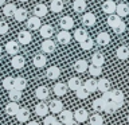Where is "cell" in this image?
I'll use <instances>...</instances> for the list:
<instances>
[{
    "mask_svg": "<svg viewBox=\"0 0 129 125\" xmlns=\"http://www.w3.org/2000/svg\"><path fill=\"white\" fill-rule=\"evenodd\" d=\"M40 48H42V51L46 52V54H52V52L55 51V48H56V44L54 43V40H51L50 38H48V39L43 40Z\"/></svg>",
    "mask_w": 129,
    "mask_h": 125,
    "instance_id": "6da1fadb",
    "label": "cell"
},
{
    "mask_svg": "<svg viewBox=\"0 0 129 125\" xmlns=\"http://www.w3.org/2000/svg\"><path fill=\"white\" fill-rule=\"evenodd\" d=\"M4 47H6V51L10 55H16L19 52V50H20L19 42H16V40H8Z\"/></svg>",
    "mask_w": 129,
    "mask_h": 125,
    "instance_id": "7a4b0ae2",
    "label": "cell"
},
{
    "mask_svg": "<svg viewBox=\"0 0 129 125\" xmlns=\"http://www.w3.org/2000/svg\"><path fill=\"white\" fill-rule=\"evenodd\" d=\"M71 38L73 36H71V34L67 30H62L60 32L56 34V40H58L60 44H69L70 40H71Z\"/></svg>",
    "mask_w": 129,
    "mask_h": 125,
    "instance_id": "3957f363",
    "label": "cell"
},
{
    "mask_svg": "<svg viewBox=\"0 0 129 125\" xmlns=\"http://www.w3.org/2000/svg\"><path fill=\"white\" fill-rule=\"evenodd\" d=\"M59 27L62 28V30H71L73 27H74V20H73L71 16H63V18H60L59 20Z\"/></svg>",
    "mask_w": 129,
    "mask_h": 125,
    "instance_id": "277c9868",
    "label": "cell"
},
{
    "mask_svg": "<svg viewBox=\"0 0 129 125\" xmlns=\"http://www.w3.org/2000/svg\"><path fill=\"white\" fill-rule=\"evenodd\" d=\"M62 109H63V104H62V101H59V100H52V101H50V104H48V110H50L52 114H58Z\"/></svg>",
    "mask_w": 129,
    "mask_h": 125,
    "instance_id": "5b68a950",
    "label": "cell"
},
{
    "mask_svg": "<svg viewBox=\"0 0 129 125\" xmlns=\"http://www.w3.org/2000/svg\"><path fill=\"white\" fill-rule=\"evenodd\" d=\"M89 118V114H87V110L83 108H79L77 109L75 113H74V120L77 121V122H85Z\"/></svg>",
    "mask_w": 129,
    "mask_h": 125,
    "instance_id": "8992f818",
    "label": "cell"
},
{
    "mask_svg": "<svg viewBox=\"0 0 129 125\" xmlns=\"http://www.w3.org/2000/svg\"><path fill=\"white\" fill-rule=\"evenodd\" d=\"M59 121L60 122H62L63 125L66 124V122H69V121H71L73 118H74V113H73L71 110H67V109H62V110L59 112Z\"/></svg>",
    "mask_w": 129,
    "mask_h": 125,
    "instance_id": "52a82bcc",
    "label": "cell"
},
{
    "mask_svg": "<svg viewBox=\"0 0 129 125\" xmlns=\"http://www.w3.org/2000/svg\"><path fill=\"white\" fill-rule=\"evenodd\" d=\"M11 65L12 67L16 69V70H19V69H23V66L26 65V59H24L23 55H14V58L11 59Z\"/></svg>",
    "mask_w": 129,
    "mask_h": 125,
    "instance_id": "ba28073f",
    "label": "cell"
},
{
    "mask_svg": "<svg viewBox=\"0 0 129 125\" xmlns=\"http://www.w3.org/2000/svg\"><path fill=\"white\" fill-rule=\"evenodd\" d=\"M35 96H36V98H39L40 101H44V100L48 98V96H50V90H48L47 86H39V87H36V90H35Z\"/></svg>",
    "mask_w": 129,
    "mask_h": 125,
    "instance_id": "9c48e42d",
    "label": "cell"
},
{
    "mask_svg": "<svg viewBox=\"0 0 129 125\" xmlns=\"http://www.w3.org/2000/svg\"><path fill=\"white\" fill-rule=\"evenodd\" d=\"M42 23H40V18L38 16H32V18H28L27 19V28L28 30H39Z\"/></svg>",
    "mask_w": 129,
    "mask_h": 125,
    "instance_id": "30bf717a",
    "label": "cell"
},
{
    "mask_svg": "<svg viewBox=\"0 0 129 125\" xmlns=\"http://www.w3.org/2000/svg\"><path fill=\"white\" fill-rule=\"evenodd\" d=\"M14 18L16 22H24V20L28 19V11L26 10V8H16L15 14H14Z\"/></svg>",
    "mask_w": 129,
    "mask_h": 125,
    "instance_id": "8fae6325",
    "label": "cell"
},
{
    "mask_svg": "<svg viewBox=\"0 0 129 125\" xmlns=\"http://www.w3.org/2000/svg\"><path fill=\"white\" fill-rule=\"evenodd\" d=\"M81 22H82L83 26L91 27V26H94V24H95V16H94V14H91V12H86L85 15H82Z\"/></svg>",
    "mask_w": 129,
    "mask_h": 125,
    "instance_id": "7c38bea8",
    "label": "cell"
},
{
    "mask_svg": "<svg viewBox=\"0 0 129 125\" xmlns=\"http://www.w3.org/2000/svg\"><path fill=\"white\" fill-rule=\"evenodd\" d=\"M31 40H32V36L30 34V31H20L19 34H18V42L19 44H28V43H31Z\"/></svg>",
    "mask_w": 129,
    "mask_h": 125,
    "instance_id": "4fadbf2b",
    "label": "cell"
},
{
    "mask_svg": "<svg viewBox=\"0 0 129 125\" xmlns=\"http://www.w3.org/2000/svg\"><path fill=\"white\" fill-rule=\"evenodd\" d=\"M39 31H40V36H43L44 39H48L54 35V28H52V26H50V24H43V26H40Z\"/></svg>",
    "mask_w": 129,
    "mask_h": 125,
    "instance_id": "5bb4252c",
    "label": "cell"
},
{
    "mask_svg": "<svg viewBox=\"0 0 129 125\" xmlns=\"http://www.w3.org/2000/svg\"><path fill=\"white\" fill-rule=\"evenodd\" d=\"M16 118L19 122H26L30 118V110L27 108H19L18 113H16Z\"/></svg>",
    "mask_w": 129,
    "mask_h": 125,
    "instance_id": "9a60e30c",
    "label": "cell"
},
{
    "mask_svg": "<svg viewBox=\"0 0 129 125\" xmlns=\"http://www.w3.org/2000/svg\"><path fill=\"white\" fill-rule=\"evenodd\" d=\"M113 93V102H114L118 108H121L124 105V93L118 90V89H116V90H112Z\"/></svg>",
    "mask_w": 129,
    "mask_h": 125,
    "instance_id": "2e32d148",
    "label": "cell"
},
{
    "mask_svg": "<svg viewBox=\"0 0 129 125\" xmlns=\"http://www.w3.org/2000/svg\"><path fill=\"white\" fill-rule=\"evenodd\" d=\"M116 6L117 4L114 3V0H106V2H104L102 4V11L105 14H114L116 12Z\"/></svg>",
    "mask_w": 129,
    "mask_h": 125,
    "instance_id": "e0dca14e",
    "label": "cell"
},
{
    "mask_svg": "<svg viewBox=\"0 0 129 125\" xmlns=\"http://www.w3.org/2000/svg\"><path fill=\"white\" fill-rule=\"evenodd\" d=\"M50 112L48 110V105L47 104H44L43 101L42 102H39L38 105L35 106V113L38 114L39 117H44V116H47V113Z\"/></svg>",
    "mask_w": 129,
    "mask_h": 125,
    "instance_id": "ac0fdd59",
    "label": "cell"
},
{
    "mask_svg": "<svg viewBox=\"0 0 129 125\" xmlns=\"http://www.w3.org/2000/svg\"><path fill=\"white\" fill-rule=\"evenodd\" d=\"M82 85H83L82 79H81V78H78V77H73V78H70V79H69V82H67V87L75 91L77 89H79L81 86H82Z\"/></svg>",
    "mask_w": 129,
    "mask_h": 125,
    "instance_id": "d6986e66",
    "label": "cell"
},
{
    "mask_svg": "<svg viewBox=\"0 0 129 125\" xmlns=\"http://www.w3.org/2000/svg\"><path fill=\"white\" fill-rule=\"evenodd\" d=\"M116 14L120 16V18H124V16L129 15V6L125 3H120L116 6Z\"/></svg>",
    "mask_w": 129,
    "mask_h": 125,
    "instance_id": "ffe728a7",
    "label": "cell"
},
{
    "mask_svg": "<svg viewBox=\"0 0 129 125\" xmlns=\"http://www.w3.org/2000/svg\"><path fill=\"white\" fill-rule=\"evenodd\" d=\"M32 63H34V66L35 67H44L46 66V63H47V59H46V56H44L43 54H36L34 56V59H32Z\"/></svg>",
    "mask_w": 129,
    "mask_h": 125,
    "instance_id": "44dd1931",
    "label": "cell"
},
{
    "mask_svg": "<svg viewBox=\"0 0 129 125\" xmlns=\"http://www.w3.org/2000/svg\"><path fill=\"white\" fill-rule=\"evenodd\" d=\"M97 44H100V46H106L109 44L110 42V35L108 34V32H100L98 35H97Z\"/></svg>",
    "mask_w": 129,
    "mask_h": 125,
    "instance_id": "7402d4cb",
    "label": "cell"
},
{
    "mask_svg": "<svg viewBox=\"0 0 129 125\" xmlns=\"http://www.w3.org/2000/svg\"><path fill=\"white\" fill-rule=\"evenodd\" d=\"M19 105L18 102H15V101H11L10 104H7L6 105V113L8 116H16V113H18L19 110Z\"/></svg>",
    "mask_w": 129,
    "mask_h": 125,
    "instance_id": "603a6c76",
    "label": "cell"
},
{
    "mask_svg": "<svg viewBox=\"0 0 129 125\" xmlns=\"http://www.w3.org/2000/svg\"><path fill=\"white\" fill-rule=\"evenodd\" d=\"M46 75H47V78H48V79H58V78H59V75H60L59 67H56V66L48 67V69H47V71H46Z\"/></svg>",
    "mask_w": 129,
    "mask_h": 125,
    "instance_id": "cb8c5ba5",
    "label": "cell"
},
{
    "mask_svg": "<svg viewBox=\"0 0 129 125\" xmlns=\"http://www.w3.org/2000/svg\"><path fill=\"white\" fill-rule=\"evenodd\" d=\"M47 11H48V8L44 6V4H36V6L34 7V15L38 16V18H43V16H46Z\"/></svg>",
    "mask_w": 129,
    "mask_h": 125,
    "instance_id": "d4e9b609",
    "label": "cell"
},
{
    "mask_svg": "<svg viewBox=\"0 0 129 125\" xmlns=\"http://www.w3.org/2000/svg\"><path fill=\"white\" fill-rule=\"evenodd\" d=\"M116 55H117V58L121 59V60L128 59L129 58V48L126 46H120L116 51Z\"/></svg>",
    "mask_w": 129,
    "mask_h": 125,
    "instance_id": "484cf974",
    "label": "cell"
},
{
    "mask_svg": "<svg viewBox=\"0 0 129 125\" xmlns=\"http://www.w3.org/2000/svg\"><path fill=\"white\" fill-rule=\"evenodd\" d=\"M97 89L102 93L110 90V82H109V79L108 78H101L100 81H97Z\"/></svg>",
    "mask_w": 129,
    "mask_h": 125,
    "instance_id": "4316f807",
    "label": "cell"
},
{
    "mask_svg": "<svg viewBox=\"0 0 129 125\" xmlns=\"http://www.w3.org/2000/svg\"><path fill=\"white\" fill-rule=\"evenodd\" d=\"M14 87L18 89V90H24L27 87V79L23 78V77H16V78H14Z\"/></svg>",
    "mask_w": 129,
    "mask_h": 125,
    "instance_id": "83f0119b",
    "label": "cell"
},
{
    "mask_svg": "<svg viewBox=\"0 0 129 125\" xmlns=\"http://www.w3.org/2000/svg\"><path fill=\"white\" fill-rule=\"evenodd\" d=\"M91 63L95 65V66H102L105 63V56L102 52H94L91 55Z\"/></svg>",
    "mask_w": 129,
    "mask_h": 125,
    "instance_id": "f1b7e54d",
    "label": "cell"
},
{
    "mask_svg": "<svg viewBox=\"0 0 129 125\" xmlns=\"http://www.w3.org/2000/svg\"><path fill=\"white\" fill-rule=\"evenodd\" d=\"M87 67H89V65H87L86 60H83V59H78L74 63V70L77 73H85L87 70Z\"/></svg>",
    "mask_w": 129,
    "mask_h": 125,
    "instance_id": "f546056e",
    "label": "cell"
},
{
    "mask_svg": "<svg viewBox=\"0 0 129 125\" xmlns=\"http://www.w3.org/2000/svg\"><path fill=\"white\" fill-rule=\"evenodd\" d=\"M73 10L75 12H78V14H82L86 10V2L85 0H75L73 3Z\"/></svg>",
    "mask_w": 129,
    "mask_h": 125,
    "instance_id": "4dcf8cb0",
    "label": "cell"
},
{
    "mask_svg": "<svg viewBox=\"0 0 129 125\" xmlns=\"http://www.w3.org/2000/svg\"><path fill=\"white\" fill-rule=\"evenodd\" d=\"M63 7H64V3L62 0H52L51 4H50V10L52 12H55V14H58V12L62 11Z\"/></svg>",
    "mask_w": 129,
    "mask_h": 125,
    "instance_id": "1f68e13d",
    "label": "cell"
},
{
    "mask_svg": "<svg viewBox=\"0 0 129 125\" xmlns=\"http://www.w3.org/2000/svg\"><path fill=\"white\" fill-rule=\"evenodd\" d=\"M66 91H67V85L66 83H63V82H58L54 86V93L56 96H64L66 94Z\"/></svg>",
    "mask_w": 129,
    "mask_h": 125,
    "instance_id": "d6a6232c",
    "label": "cell"
},
{
    "mask_svg": "<svg viewBox=\"0 0 129 125\" xmlns=\"http://www.w3.org/2000/svg\"><path fill=\"white\" fill-rule=\"evenodd\" d=\"M8 97H10L11 101H15V102H18V101L22 100V90H18V89H11V90H8Z\"/></svg>",
    "mask_w": 129,
    "mask_h": 125,
    "instance_id": "836d02e7",
    "label": "cell"
},
{
    "mask_svg": "<svg viewBox=\"0 0 129 125\" xmlns=\"http://www.w3.org/2000/svg\"><path fill=\"white\" fill-rule=\"evenodd\" d=\"M87 36H89V34L86 32L85 28H77L75 32H74V38H75V40H78V42H82V40L85 38H87Z\"/></svg>",
    "mask_w": 129,
    "mask_h": 125,
    "instance_id": "e575fe53",
    "label": "cell"
},
{
    "mask_svg": "<svg viewBox=\"0 0 129 125\" xmlns=\"http://www.w3.org/2000/svg\"><path fill=\"white\" fill-rule=\"evenodd\" d=\"M16 7L15 4H12V3H10V4H4V8H3V12H4V15L6 16H14V14H15V11H16Z\"/></svg>",
    "mask_w": 129,
    "mask_h": 125,
    "instance_id": "d590c367",
    "label": "cell"
},
{
    "mask_svg": "<svg viewBox=\"0 0 129 125\" xmlns=\"http://www.w3.org/2000/svg\"><path fill=\"white\" fill-rule=\"evenodd\" d=\"M105 101L102 100V98H97V100H94L93 101V109L98 113V112H104V108H105Z\"/></svg>",
    "mask_w": 129,
    "mask_h": 125,
    "instance_id": "8d00e7d4",
    "label": "cell"
},
{
    "mask_svg": "<svg viewBox=\"0 0 129 125\" xmlns=\"http://www.w3.org/2000/svg\"><path fill=\"white\" fill-rule=\"evenodd\" d=\"M87 70H89L91 77H98V75L102 74V66H95V65H93V63L87 67Z\"/></svg>",
    "mask_w": 129,
    "mask_h": 125,
    "instance_id": "74e56055",
    "label": "cell"
},
{
    "mask_svg": "<svg viewBox=\"0 0 129 125\" xmlns=\"http://www.w3.org/2000/svg\"><path fill=\"white\" fill-rule=\"evenodd\" d=\"M83 86L89 93H94L97 90V81L95 79H87L86 82L83 83Z\"/></svg>",
    "mask_w": 129,
    "mask_h": 125,
    "instance_id": "f35d334b",
    "label": "cell"
},
{
    "mask_svg": "<svg viewBox=\"0 0 129 125\" xmlns=\"http://www.w3.org/2000/svg\"><path fill=\"white\" fill-rule=\"evenodd\" d=\"M79 44H81V48H82V50H90V48L94 46V40H93L90 36H87V38H85L82 42H79Z\"/></svg>",
    "mask_w": 129,
    "mask_h": 125,
    "instance_id": "ab89813d",
    "label": "cell"
},
{
    "mask_svg": "<svg viewBox=\"0 0 129 125\" xmlns=\"http://www.w3.org/2000/svg\"><path fill=\"white\" fill-rule=\"evenodd\" d=\"M112 28L116 34H122V32H125V30H126V24H125L122 20H120V22H117Z\"/></svg>",
    "mask_w": 129,
    "mask_h": 125,
    "instance_id": "60d3db41",
    "label": "cell"
},
{
    "mask_svg": "<svg viewBox=\"0 0 129 125\" xmlns=\"http://www.w3.org/2000/svg\"><path fill=\"white\" fill-rule=\"evenodd\" d=\"M89 120H90V125H102L104 124V118L98 114V113H94L93 116H90Z\"/></svg>",
    "mask_w": 129,
    "mask_h": 125,
    "instance_id": "b9f144b4",
    "label": "cell"
},
{
    "mask_svg": "<svg viewBox=\"0 0 129 125\" xmlns=\"http://www.w3.org/2000/svg\"><path fill=\"white\" fill-rule=\"evenodd\" d=\"M117 109H120V108L117 106V105L112 101V102H106V104H105L104 112H106L108 114H113V113H114V112L117 110Z\"/></svg>",
    "mask_w": 129,
    "mask_h": 125,
    "instance_id": "7bdbcfd3",
    "label": "cell"
},
{
    "mask_svg": "<svg viewBox=\"0 0 129 125\" xmlns=\"http://www.w3.org/2000/svg\"><path fill=\"white\" fill-rule=\"evenodd\" d=\"M75 94H77V97H78L79 100H85V98H87V97H89L90 93H89L86 89H85V86L82 85L79 89H77V90H75Z\"/></svg>",
    "mask_w": 129,
    "mask_h": 125,
    "instance_id": "ee69618b",
    "label": "cell"
},
{
    "mask_svg": "<svg viewBox=\"0 0 129 125\" xmlns=\"http://www.w3.org/2000/svg\"><path fill=\"white\" fill-rule=\"evenodd\" d=\"M3 87L6 89V90L14 89V78H12V77H6V78L3 79Z\"/></svg>",
    "mask_w": 129,
    "mask_h": 125,
    "instance_id": "f6af8a7d",
    "label": "cell"
},
{
    "mask_svg": "<svg viewBox=\"0 0 129 125\" xmlns=\"http://www.w3.org/2000/svg\"><path fill=\"white\" fill-rule=\"evenodd\" d=\"M120 20H121V18L117 14H109L108 15V24L110 27H113L117 22H120Z\"/></svg>",
    "mask_w": 129,
    "mask_h": 125,
    "instance_id": "bcb514c9",
    "label": "cell"
},
{
    "mask_svg": "<svg viewBox=\"0 0 129 125\" xmlns=\"http://www.w3.org/2000/svg\"><path fill=\"white\" fill-rule=\"evenodd\" d=\"M56 122V117L54 114H51V116H44V121H43V124L44 125H54Z\"/></svg>",
    "mask_w": 129,
    "mask_h": 125,
    "instance_id": "7dc6e473",
    "label": "cell"
},
{
    "mask_svg": "<svg viewBox=\"0 0 129 125\" xmlns=\"http://www.w3.org/2000/svg\"><path fill=\"white\" fill-rule=\"evenodd\" d=\"M105 102H112L113 101V93H112V90H108V91H104L102 93V97H101Z\"/></svg>",
    "mask_w": 129,
    "mask_h": 125,
    "instance_id": "c3c4849f",
    "label": "cell"
},
{
    "mask_svg": "<svg viewBox=\"0 0 129 125\" xmlns=\"http://www.w3.org/2000/svg\"><path fill=\"white\" fill-rule=\"evenodd\" d=\"M8 30H10V27H8V24L6 22H0V35H4L7 34Z\"/></svg>",
    "mask_w": 129,
    "mask_h": 125,
    "instance_id": "681fc988",
    "label": "cell"
},
{
    "mask_svg": "<svg viewBox=\"0 0 129 125\" xmlns=\"http://www.w3.org/2000/svg\"><path fill=\"white\" fill-rule=\"evenodd\" d=\"M64 125H78V122H77V121H75L74 118H73L71 121H69V122H66Z\"/></svg>",
    "mask_w": 129,
    "mask_h": 125,
    "instance_id": "f907efd6",
    "label": "cell"
},
{
    "mask_svg": "<svg viewBox=\"0 0 129 125\" xmlns=\"http://www.w3.org/2000/svg\"><path fill=\"white\" fill-rule=\"evenodd\" d=\"M27 125H39V122H36V121H31V122H28Z\"/></svg>",
    "mask_w": 129,
    "mask_h": 125,
    "instance_id": "816d5d0a",
    "label": "cell"
},
{
    "mask_svg": "<svg viewBox=\"0 0 129 125\" xmlns=\"http://www.w3.org/2000/svg\"><path fill=\"white\" fill-rule=\"evenodd\" d=\"M6 2H7V0H0V6H4V4H6Z\"/></svg>",
    "mask_w": 129,
    "mask_h": 125,
    "instance_id": "f5cc1de1",
    "label": "cell"
},
{
    "mask_svg": "<svg viewBox=\"0 0 129 125\" xmlns=\"http://www.w3.org/2000/svg\"><path fill=\"white\" fill-rule=\"evenodd\" d=\"M54 125H63V124H62V122H60V121H56V122H55Z\"/></svg>",
    "mask_w": 129,
    "mask_h": 125,
    "instance_id": "db71d44e",
    "label": "cell"
},
{
    "mask_svg": "<svg viewBox=\"0 0 129 125\" xmlns=\"http://www.w3.org/2000/svg\"><path fill=\"white\" fill-rule=\"evenodd\" d=\"M2 51H3V47H2V46H0V54H2Z\"/></svg>",
    "mask_w": 129,
    "mask_h": 125,
    "instance_id": "11a10c76",
    "label": "cell"
},
{
    "mask_svg": "<svg viewBox=\"0 0 129 125\" xmlns=\"http://www.w3.org/2000/svg\"><path fill=\"white\" fill-rule=\"evenodd\" d=\"M20 2H28V0H20Z\"/></svg>",
    "mask_w": 129,
    "mask_h": 125,
    "instance_id": "9f6ffc18",
    "label": "cell"
},
{
    "mask_svg": "<svg viewBox=\"0 0 129 125\" xmlns=\"http://www.w3.org/2000/svg\"><path fill=\"white\" fill-rule=\"evenodd\" d=\"M126 120H128V122H129V114H128V118H126Z\"/></svg>",
    "mask_w": 129,
    "mask_h": 125,
    "instance_id": "6f0895ef",
    "label": "cell"
},
{
    "mask_svg": "<svg viewBox=\"0 0 129 125\" xmlns=\"http://www.w3.org/2000/svg\"><path fill=\"white\" fill-rule=\"evenodd\" d=\"M114 2H117V0H114Z\"/></svg>",
    "mask_w": 129,
    "mask_h": 125,
    "instance_id": "680465c9",
    "label": "cell"
}]
</instances>
